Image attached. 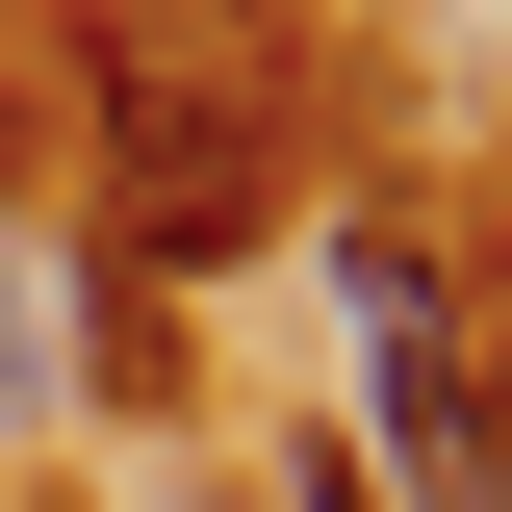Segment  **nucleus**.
Returning a JSON list of instances; mask_svg holds the SVG:
<instances>
[{
	"instance_id": "nucleus-1",
	"label": "nucleus",
	"mask_w": 512,
	"mask_h": 512,
	"mask_svg": "<svg viewBox=\"0 0 512 512\" xmlns=\"http://www.w3.org/2000/svg\"><path fill=\"white\" fill-rule=\"evenodd\" d=\"M77 103H103V231L154 256V282H205V256L256 231V52L231 26H180V0H128V26H77Z\"/></svg>"
},
{
	"instance_id": "nucleus-2",
	"label": "nucleus",
	"mask_w": 512,
	"mask_h": 512,
	"mask_svg": "<svg viewBox=\"0 0 512 512\" xmlns=\"http://www.w3.org/2000/svg\"><path fill=\"white\" fill-rule=\"evenodd\" d=\"M333 308H359V359H384V436H410V487L461 512V461H487V384H461V333H436V256H410V231H333Z\"/></svg>"
},
{
	"instance_id": "nucleus-3",
	"label": "nucleus",
	"mask_w": 512,
	"mask_h": 512,
	"mask_svg": "<svg viewBox=\"0 0 512 512\" xmlns=\"http://www.w3.org/2000/svg\"><path fill=\"white\" fill-rule=\"evenodd\" d=\"M0 180H26V77H0Z\"/></svg>"
}]
</instances>
